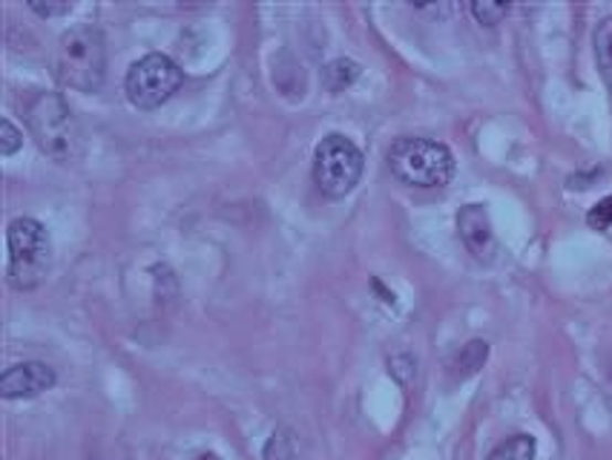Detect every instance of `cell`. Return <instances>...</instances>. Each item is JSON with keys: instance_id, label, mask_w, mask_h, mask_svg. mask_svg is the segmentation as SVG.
Wrapping results in <instances>:
<instances>
[{"instance_id": "obj_1", "label": "cell", "mask_w": 612, "mask_h": 460, "mask_svg": "<svg viewBox=\"0 0 612 460\" xmlns=\"http://www.w3.org/2000/svg\"><path fill=\"white\" fill-rule=\"evenodd\" d=\"M27 127L35 138L38 150L50 156L52 161L70 165L84 153V136L75 122L73 109L55 93H35L27 101Z\"/></svg>"}, {"instance_id": "obj_14", "label": "cell", "mask_w": 612, "mask_h": 460, "mask_svg": "<svg viewBox=\"0 0 612 460\" xmlns=\"http://www.w3.org/2000/svg\"><path fill=\"white\" fill-rule=\"evenodd\" d=\"M468 9H472L475 21L483 23V27H495V23L504 21L506 12H509L506 3H492V0H475Z\"/></svg>"}, {"instance_id": "obj_11", "label": "cell", "mask_w": 612, "mask_h": 460, "mask_svg": "<svg viewBox=\"0 0 612 460\" xmlns=\"http://www.w3.org/2000/svg\"><path fill=\"white\" fill-rule=\"evenodd\" d=\"M486 357H489V345H486V339H472V343H466L452 363L454 377H472L475 372H481Z\"/></svg>"}, {"instance_id": "obj_13", "label": "cell", "mask_w": 612, "mask_h": 460, "mask_svg": "<svg viewBox=\"0 0 612 460\" xmlns=\"http://www.w3.org/2000/svg\"><path fill=\"white\" fill-rule=\"evenodd\" d=\"M323 79H325V86H328L331 93H342V90H348L354 81L360 79V64H354V61H348V58H337L334 64L325 66Z\"/></svg>"}, {"instance_id": "obj_3", "label": "cell", "mask_w": 612, "mask_h": 460, "mask_svg": "<svg viewBox=\"0 0 612 460\" xmlns=\"http://www.w3.org/2000/svg\"><path fill=\"white\" fill-rule=\"evenodd\" d=\"M7 280L15 291H32L46 280L52 265L50 230L32 219L18 216L7 228Z\"/></svg>"}, {"instance_id": "obj_7", "label": "cell", "mask_w": 612, "mask_h": 460, "mask_svg": "<svg viewBox=\"0 0 612 460\" xmlns=\"http://www.w3.org/2000/svg\"><path fill=\"white\" fill-rule=\"evenodd\" d=\"M55 383H59L55 368L41 359H27V363H15L0 374V395H3V400H32V397H41L44 391L55 388Z\"/></svg>"}, {"instance_id": "obj_4", "label": "cell", "mask_w": 612, "mask_h": 460, "mask_svg": "<svg viewBox=\"0 0 612 460\" xmlns=\"http://www.w3.org/2000/svg\"><path fill=\"white\" fill-rule=\"evenodd\" d=\"M389 170L411 187H446L454 176V156L434 138L403 136L389 147Z\"/></svg>"}, {"instance_id": "obj_18", "label": "cell", "mask_w": 612, "mask_h": 460, "mask_svg": "<svg viewBox=\"0 0 612 460\" xmlns=\"http://www.w3.org/2000/svg\"><path fill=\"white\" fill-rule=\"evenodd\" d=\"M30 9L41 18H59V14H70L73 12V3H30Z\"/></svg>"}, {"instance_id": "obj_10", "label": "cell", "mask_w": 612, "mask_h": 460, "mask_svg": "<svg viewBox=\"0 0 612 460\" xmlns=\"http://www.w3.org/2000/svg\"><path fill=\"white\" fill-rule=\"evenodd\" d=\"M592 46H595V64L606 90L612 93V18H604L592 32Z\"/></svg>"}, {"instance_id": "obj_16", "label": "cell", "mask_w": 612, "mask_h": 460, "mask_svg": "<svg viewBox=\"0 0 612 460\" xmlns=\"http://www.w3.org/2000/svg\"><path fill=\"white\" fill-rule=\"evenodd\" d=\"M21 144H23L21 129L9 122V118H3V122H0V153H3V156H15V153L21 150Z\"/></svg>"}, {"instance_id": "obj_17", "label": "cell", "mask_w": 612, "mask_h": 460, "mask_svg": "<svg viewBox=\"0 0 612 460\" xmlns=\"http://www.w3.org/2000/svg\"><path fill=\"white\" fill-rule=\"evenodd\" d=\"M587 224H590L592 230L612 228V196H604V199L598 201L595 208H590V213H587Z\"/></svg>"}, {"instance_id": "obj_5", "label": "cell", "mask_w": 612, "mask_h": 460, "mask_svg": "<svg viewBox=\"0 0 612 460\" xmlns=\"http://www.w3.org/2000/svg\"><path fill=\"white\" fill-rule=\"evenodd\" d=\"M362 167V150L342 133H328L314 150V181L331 199H342L360 185Z\"/></svg>"}, {"instance_id": "obj_2", "label": "cell", "mask_w": 612, "mask_h": 460, "mask_svg": "<svg viewBox=\"0 0 612 460\" xmlns=\"http://www.w3.org/2000/svg\"><path fill=\"white\" fill-rule=\"evenodd\" d=\"M55 75L78 93H98L107 79V41L93 23L66 29L55 50Z\"/></svg>"}, {"instance_id": "obj_8", "label": "cell", "mask_w": 612, "mask_h": 460, "mask_svg": "<svg viewBox=\"0 0 612 460\" xmlns=\"http://www.w3.org/2000/svg\"><path fill=\"white\" fill-rule=\"evenodd\" d=\"M457 233H461L463 244L468 253L481 262H492L497 253V239L492 230V219L483 205H463L457 213Z\"/></svg>"}, {"instance_id": "obj_19", "label": "cell", "mask_w": 612, "mask_h": 460, "mask_svg": "<svg viewBox=\"0 0 612 460\" xmlns=\"http://www.w3.org/2000/svg\"><path fill=\"white\" fill-rule=\"evenodd\" d=\"M196 460H222V458H219V454H213V452H204V454H199Z\"/></svg>"}, {"instance_id": "obj_6", "label": "cell", "mask_w": 612, "mask_h": 460, "mask_svg": "<svg viewBox=\"0 0 612 460\" xmlns=\"http://www.w3.org/2000/svg\"><path fill=\"white\" fill-rule=\"evenodd\" d=\"M184 72L170 55L161 52H150V55L138 58L136 64L127 70L124 79V90L130 98L133 107L138 109H159L161 104L173 98L179 93Z\"/></svg>"}, {"instance_id": "obj_15", "label": "cell", "mask_w": 612, "mask_h": 460, "mask_svg": "<svg viewBox=\"0 0 612 460\" xmlns=\"http://www.w3.org/2000/svg\"><path fill=\"white\" fill-rule=\"evenodd\" d=\"M389 374L400 386H409V383L414 380V374H418V363H414V357H409V354H394V357L389 359Z\"/></svg>"}, {"instance_id": "obj_9", "label": "cell", "mask_w": 612, "mask_h": 460, "mask_svg": "<svg viewBox=\"0 0 612 460\" xmlns=\"http://www.w3.org/2000/svg\"><path fill=\"white\" fill-rule=\"evenodd\" d=\"M299 454V435L291 426H276L274 435L262 446L265 460H296Z\"/></svg>"}, {"instance_id": "obj_12", "label": "cell", "mask_w": 612, "mask_h": 460, "mask_svg": "<svg viewBox=\"0 0 612 460\" xmlns=\"http://www.w3.org/2000/svg\"><path fill=\"white\" fill-rule=\"evenodd\" d=\"M535 438L532 435H511L504 443H497L486 460H535Z\"/></svg>"}]
</instances>
